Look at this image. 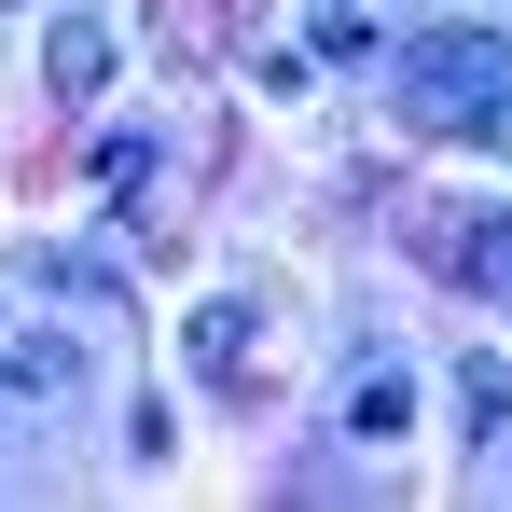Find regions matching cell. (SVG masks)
Wrapping results in <instances>:
<instances>
[{"label": "cell", "instance_id": "cell-1", "mask_svg": "<svg viewBox=\"0 0 512 512\" xmlns=\"http://www.w3.org/2000/svg\"><path fill=\"white\" fill-rule=\"evenodd\" d=\"M402 111L443 139H512V42H485V28L402 42Z\"/></svg>", "mask_w": 512, "mask_h": 512}, {"label": "cell", "instance_id": "cell-2", "mask_svg": "<svg viewBox=\"0 0 512 512\" xmlns=\"http://www.w3.org/2000/svg\"><path fill=\"white\" fill-rule=\"evenodd\" d=\"M0 374L42 388V402H70V388H84V346H70V333H0Z\"/></svg>", "mask_w": 512, "mask_h": 512}, {"label": "cell", "instance_id": "cell-3", "mask_svg": "<svg viewBox=\"0 0 512 512\" xmlns=\"http://www.w3.org/2000/svg\"><path fill=\"white\" fill-rule=\"evenodd\" d=\"M443 263H457L471 291H512V208H485V222H457V236H443Z\"/></svg>", "mask_w": 512, "mask_h": 512}, {"label": "cell", "instance_id": "cell-4", "mask_svg": "<svg viewBox=\"0 0 512 512\" xmlns=\"http://www.w3.org/2000/svg\"><path fill=\"white\" fill-rule=\"evenodd\" d=\"M97 70H111V28L70 14V28H56V97H97Z\"/></svg>", "mask_w": 512, "mask_h": 512}, {"label": "cell", "instance_id": "cell-5", "mask_svg": "<svg viewBox=\"0 0 512 512\" xmlns=\"http://www.w3.org/2000/svg\"><path fill=\"white\" fill-rule=\"evenodd\" d=\"M236 360H250V305H208L194 319V374H236Z\"/></svg>", "mask_w": 512, "mask_h": 512}, {"label": "cell", "instance_id": "cell-6", "mask_svg": "<svg viewBox=\"0 0 512 512\" xmlns=\"http://www.w3.org/2000/svg\"><path fill=\"white\" fill-rule=\"evenodd\" d=\"M402 429H416V388L374 374V388H360V443H402Z\"/></svg>", "mask_w": 512, "mask_h": 512}]
</instances>
